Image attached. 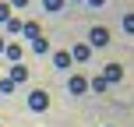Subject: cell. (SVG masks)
<instances>
[{
    "label": "cell",
    "mask_w": 134,
    "mask_h": 127,
    "mask_svg": "<svg viewBox=\"0 0 134 127\" xmlns=\"http://www.w3.org/2000/svg\"><path fill=\"white\" fill-rule=\"evenodd\" d=\"M28 109H32V113H46L49 109V92L46 88H32V92H28Z\"/></svg>",
    "instance_id": "1"
},
{
    "label": "cell",
    "mask_w": 134,
    "mask_h": 127,
    "mask_svg": "<svg viewBox=\"0 0 134 127\" xmlns=\"http://www.w3.org/2000/svg\"><path fill=\"white\" fill-rule=\"evenodd\" d=\"M88 46H92V49L109 46V28H106V25H95L92 32H88Z\"/></svg>",
    "instance_id": "2"
},
{
    "label": "cell",
    "mask_w": 134,
    "mask_h": 127,
    "mask_svg": "<svg viewBox=\"0 0 134 127\" xmlns=\"http://www.w3.org/2000/svg\"><path fill=\"white\" fill-rule=\"evenodd\" d=\"M67 92H71V95H85V92H88V78H85V74H71Z\"/></svg>",
    "instance_id": "3"
},
{
    "label": "cell",
    "mask_w": 134,
    "mask_h": 127,
    "mask_svg": "<svg viewBox=\"0 0 134 127\" xmlns=\"http://www.w3.org/2000/svg\"><path fill=\"white\" fill-rule=\"evenodd\" d=\"M102 78H106L109 85H116V81H124V67L120 64H106L102 67Z\"/></svg>",
    "instance_id": "4"
},
{
    "label": "cell",
    "mask_w": 134,
    "mask_h": 127,
    "mask_svg": "<svg viewBox=\"0 0 134 127\" xmlns=\"http://www.w3.org/2000/svg\"><path fill=\"white\" fill-rule=\"evenodd\" d=\"M88 57H92V46H88V42H78V46L71 49V60H78V64H85Z\"/></svg>",
    "instance_id": "5"
},
{
    "label": "cell",
    "mask_w": 134,
    "mask_h": 127,
    "mask_svg": "<svg viewBox=\"0 0 134 127\" xmlns=\"http://www.w3.org/2000/svg\"><path fill=\"white\" fill-rule=\"evenodd\" d=\"M28 74H32V71H28L25 64H14V67H11V74H7V78H11L14 85H21V81H28Z\"/></svg>",
    "instance_id": "6"
},
{
    "label": "cell",
    "mask_w": 134,
    "mask_h": 127,
    "mask_svg": "<svg viewBox=\"0 0 134 127\" xmlns=\"http://www.w3.org/2000/svg\"><path fill=\"white\" fill-rule=\"evenodd\" d=\"M4 57H7L11 64H21V57H25V49H21L18 42H11V46H4Z\"/></svg>",
    "instance_id": "7"
},
{
    "label": "cell",
    "mask_w": 134,
    "mask_h": 127,
    "mask_svg": "<svg viewBox=\"0 0 134 127\" xmlns=\"http://www.w3.org/2000/svg\"><path fill=\"white\" fill-rule=\"evenodd\" d=\"M53 64L60 67V71H67V67H71V49H60V53H53Z\"/></svg>",
    "instance_id": "8"
},
{
    "label": "cell",
    "mask_w": 134,
    "mask_h": 127,
    "mask_svg": "<svg viewBox=\"0 0 134 127\" xmlns=\"http://www.w3.org/2000/svg\"><path fill=\"white\" fill-rule=\"evenodd\" d=\"M21 32H25L28 39L35 42V39H39V35H42V28H39V21H25V28H21Z\"/></svg>",
    "instance_id": "9"
},
{
    "label": "cell",
    "mask_w": 134,
    "mask_h": 127,
    "mask_svg": "<svg viewBox=\"0 0 134 127\" xmlns=\"http://www.w3.org/2000/svg\"><path fill=\"white\" fill-rule=\"evenodd\" d=\"M88 88H92L95 95H102V92H106V88H109V81H106V78H102V74H99V78H92V81H88Z\"/></svg>",
    "instance_id": "10"
},
{
    "label": "cell",
    "mask_w": 134,
    "mask_h": 127,
    "mask_svg": "<svg viewBox=\"0 0 134 127\" xmlns=\"http://www.w3.org/2000/svg\"><path fill=\"white\" fill-rule=\"evenodd\" d=\"M4 28H7L11 35H18L21 28H25V21H18V18H7V21H4Z\"/></svg>",
    "instance_id": "11"
},
{
    "label": "cell",
    "mask_w": 134,
    "mask_h": 127,
    "mask_svg": "<svg viewBox=\"0 0 134 127\" xmlns=\"http://www.w3.org/2000/svg\"><path fill=\"white\" fill-rule=\"evenodd\" d=\"M32 49H35L39 57H42V53H49V42H46V35H39V39L32 42Z\"/></svg>",
    "instance_id": "12"
},
{
    "label": "cell",
    "mask_w": 134,
    "mask_h": 127,
    "mask_svg": "<svg viewBox=\"0 0 134 127\" xmlns=\"http://www.w3.org/2000/svg\"><path fill=\"white\" fill-rule=\"evenodd\" d=\"M124 32L134 35V11H131V14H124Z\"/></svg>",
    "instance_id": "13"
},
{
    "label": "cell",
    "mask_w": 134,
    "mask_h": 127,
    "mask_svg": "<svg viewBox=\"0 0 134 127\" xmlns=\"http://www.w3.org/2000/svg\"><path fill=\"white\" fill-rule=\"evenodd\" d=\"M64 4H67V0H42V7H46V11H60Z\"/></svg>",
    "instance_id": "14"
},
{
    "label": "cell",
    "mask_w": 134,
    "mask_h": 127,
    "mask_svg": "<svg viewBox=\"0 0 134 127\" xmlns=\"http://www.w3.org/2000/svg\"><path fill=\"white\" fill-rule=\"evenodd\" d=\"M11 92H14V81L4 78V81H0V95H11Z\"/></svg>",
    "instance_id": "15"
},
{
    "label": "cell",
    "mask_w": 134,
    "mask_h": 127,
    "mask_svg": "<svg viewBox=\"0 0 134 127\" xmlns=\"http://www.w3.org/2000/svg\"><path fill=\"white\" fill-rule=\"evenodd\" d=\"M7 18H11V4H0V25H4Z\"/></svg>",
    "instance_id": "16"
},
{
    "label": "cell",
    "mask_w": 134,
    "mask_h": 127,
    "mask_svg": "<svg viewBox=\"0 0 134 127\" xmlns=\"http://www.w3.org/2000/svg\"><path fill=\"white\" fill-rule=\"evenodd\" d=\"M7 4H11V7H25L28 0H7Z\"/></svg>",
    "instance_id": "17"
},
{
    "label": "cell",
    "mask_w": 134,
    "mask_h": 127,
    "mask_svg": "<svg viewBox=\"0 0 134 127\" xmlns=\"http://www.w3.org/2000/svg\"><path fill=\"white\" fill-rule=\"evenodd\" d=\"M88 4H92V7H102V4H106V0H88Z\"/></svg>",
    "instance_id": "18"
},
{
    "label": "cell",
    "mask_w": 134,
    "mask_h": 127,
    "mask_svg": "<svg viewBox=\"0 0 134 127\" xmlns=\"http://www.w3.org/2000/svg\"><path fill=\"white\" fill-rule=\"evenodd\" d=\"M4 46H7V42H4V39H0V53H4Z\"/></svg>",
    "instance_id": "19"
},
{
    "label": "cell",
    "mask_w": 134,
    "mask_h": 127,
    "mask_svg": "<svg viewBox=\"0 0 134 127\" xmlns=\"http://www.w3.org/2000/svg\"><path fill=\"white\" fill-rule=\"evenodd\" d=\"M74 4H78V0H74Z\"/></svg>",
    "instance_id": "20"
}]
</instances>
